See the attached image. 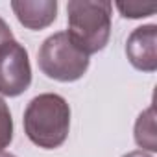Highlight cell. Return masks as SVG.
Listing matches in <instances>:
<instances>
[{
    "label": "cell",
    "instance_id": "obj_1",
    "mask_svg": "<svg viewBox=\"0 0 157 157\" xmlns=\"http://www.w3.org/2000/svg\"><path fill=\"white\" fill-rule=\"evenodd\" d=\"M24 133L39 148H59L70 129V105L56 93H43L30 100L24 111Z\"/></svg>",
    "mask_w": 157,
    "mask_h": 157
},
{
    "label": "cell",
    "instance_id": "obj_2",
    "mask_svg": "<svg viewBox=\"0 0 157 157\" xmlns=\"http://www.w3.org/2000/svg\"><path fill=\"white\" fill-rule=\"evenodd\" d=\"M113 4L107 0H70L67 4L68 37L87 56L105 48L111 37Z\"/></svg>",
    "mask_w": 157,
    "mask_h": 157
},
{
    "label": "cell",
    "instance_id": "obj_3",
    "mask_svg": "<svg viewBox=\"0 0 157 157\" xmlns=\"http://www.w3.org/2000/svg\"><path fill=\"white\" fill-rule=\"evenodd\" d=\"M37 65L50 80L70 83L83 78L89 68V56L72 43L67 32H57L43 41L37 52Z\"/></svg>",
    "mask_w": 157,
    "mask_h": 157
},
{
    "label": "cell",
    "instance_id": "obj_4",
    "mask_svg": "<svg viewBox=\"0 0 157 157\" xmlns=\"http://www.w3.org/2000/svg\"><path fill=\"white\" fill-rule=\"evenodd\" d=\"M32 83V65L28 50L19 41H10L0 46V94L19 96Z\"/></svg>",
    "mask_w": 157,
    "mask_h": 157
},
{
    "label": "cell",
    "instance_id": "obj_5",
    "mask_svg": "<svg viewBox=\"0 0 157 157\" xmlns=\"http://www.w3.org/2000/svg\"><path fill=\"white\" fill-rule=\"evenodd\" d=\"M126 56L137 70L155 72L157 70V26L146 24L135 28L126 41Z\"/></svg>",
    "mask_w": 157,
    "mask_h": 157
},
{
    "label": "cell",
    "instance_id": "obj_6",
    "mask_svg": "<svg viewBox=\"0 0 157 157\" xmlns=\"http://www.w3.org/2000/svg\"><path fill=\"white\" fill-rule=\"evenodd\" d=\"M11 10L17 21L28 30L48 28L57 17L56 0H13Z\"/></svg>",
    "mask_w": 157,
    "mask_h": 157
},
{
    "label": "cell",
    "instance_id": "obj_7",
    "mask_svg": "<svg viewBox=\"0 0 157 157\" xmlns=\"http://www.w3.org/2000/svg\"><path fill=\"white\" fill-rule=\"evenodd\" d=\"M135 142L140 148H146L150 151L157 150V140H155V117H153V107L150 105L144 113L139 115L135 122Z\"/></svg>",
    "mask_w": 157,
    "mask_h": 157
},
{
    "label": "cell",
    "instance_id": "obj_8",
    "mask_svg": "<svg viewBox=\"0 0 157 157\" xmlns=\"http://www.w3.org/2000/svg\"><path fill=\"white\" fill-rule=\"evenodd\" d=\"M117 10L126 19H142L157 11L155 2H117Z\"/></svg>",
    "mask_w": 157,
    "mask_h": 157
},
{
    "label": "cell",
    "instance_id": "obj_9",
    "mask_svg": "<svg viewBox=\"0 0 157 157\" xmlns=\"http://www.w3.org/2000/svg\"><path fill=\"white\" fill-rule=\"evenodd\" d=\"M13 140V118L8 104L0 98V151L8 148Z\"/></svg>",
    "mask_w": 157,
    "mask_h": 157
},
{
    "label": "cell",
    "instance_id": "obj_10",
    "mask_svg": "<svg viewBox=\"0 0 157 157\" xmlns=\"http://www.w3.org/2000/svg\"><path fill=\"white\" fill-rule=\"evenodd\" d=\"M10 41H13V32H11V28L8 26V22L0 17V46H4V44L10 43Z\"/></svg>",
    "mask_w": 157,
    "mask_h": 157
},
{
    "label": "cell",
    "instance_id": "obj_11",
    "mask_svg": "<svg viewBox=\"0 0 157 157\" xmlns=\"http://www.w3.org/2000/svg\"><path fill=\"white\" fill-rule=\"evenodd\" d=\"M122 157H153V155H150V153H146V151H142V150H135V151L124 153Z\"/></svg>",
    "mask_w": 157,
    "mask_h": 157
},
{
    "label": "cell",
    "instance_id": "obj_12",
    "mask_svg": "<svg viewBox=\"0 0 157 157\" xmlns=\"http://www.w3.org/2000/svg\"><path fill=\"white\" fill-rule=\"evenodd\" d=\"M0 157H17L13 153H8V151H0Z\"/></svg>",
    "mask_w": 157,
    "mask_h": 157
}]
</instances>
